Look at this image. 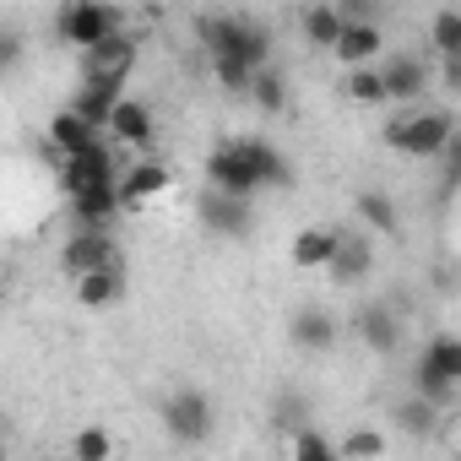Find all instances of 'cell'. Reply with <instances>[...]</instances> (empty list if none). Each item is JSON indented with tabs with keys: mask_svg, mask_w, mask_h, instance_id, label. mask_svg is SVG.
Returning a JSON list of instances; mask_svg holds the SVG:
<instances>
[{
	"mask_svg": "<svg viewBox=\"0 0 461 461\" xmlns=\"http://www.w3.org/2000/svg\"><path fill=\"white\" fill-rule=\"evenodd\" d=\"M114 174H120V147L109 136H98V141L55 158V179H60L66 195L71 190H93V185H114Z\"/></svg>",
	"mask_w": 461,
	"mask_h": 461,
	"instance_id": "cell-7",
	"label": "cell"
},
{
	"mask_svg": "<svg viewBox=\"0 0 461 461\" xmlns=\"http://www.w3.org/2000/svg\"><path fill=\"white\" fill-rule=\"evenodd\" d=\"M402 331H407V326H402V315H396L391 304H380V299H375V304H364V310L353 315V337H358L369 353H380V358L402 348Z\"/></svg>",
	"mask_w": 461,
	"mask_h": 461,
	"instance_id": "cell-17",
	"label": "cell"
},
{
	"mask_svg": "<svg viewBox=\"0 0 461 461\" xmlns=\"http://www.w3.org/2000/svg\"><path fill=\"white\" fill-rule=\"evenodd\" d=\"M195 44L206 50V60H245L250 71L272 60V33L245 12H201Z\"/></svg>",
	"mask_w": 461,
	"mask_h": 461,
	"instance_id": "cell-2",
	"label": "cell"
},
{
	"mask_svg": "<svg viewBox=\"0 0 461 461\" xmlns=\"http://www.w3.org/2000/svg\"><path fill=\"white\" fill-rule=\"evenodd\" d=\"M353 212H358V228H364L369 240H396L402 234V212H396L391 190H358Z\"/></svg>",
	"mask_w": 461,
	"mask_h": 461,
	"instance_id": "cell-20",
	"label": "cell"
},
{
	"mask_svg": "<svg viewBox=\"0 0 461 461\" xmlns=\"http://www.w3.org/2000/svg\"><path fill=\"white\" fill-rule=\"evenodd\" d=\"M283 445H288V456H299V461H337V439H331V434H321V429H315V418H310V423H299V429H288V434H283Z\"/></svg>",
	"mask_w": 461,
	"mask_h": 461,
	"instance_id": "cell-27",
	"label": "cell"
},
{
	"mask_svg": "<svg viewBox=\"0 0 461 461\" xmlns=\"http://www.w3.org/2000/svg\"><path fill=\"white\" fill-rule=\"evenodd\" d=\"M168 185H174V174H168L163 158H136V163H120V174H114V190H120V206L125 212L158 201Z\"/></svg>",
	"mask_w": 461,
	"mask_h": 461,
	"instance_id": "cell-16",
	"label": "cell"
},
{
	"mask_svg": "<svg viewBox=\"0 0 461 461\" xmlns=\"http://www.w3.org/2000/svg\"><path fill=\"white\" fill-rule=\"evenodd\" d=\"M114 28H125V12L109 6V0H60V12H55V44L60 50H87L98 39H109Z\"/></svg>",
	"mask_w": 461,
	"mask_h": 461,
	"instance_id": "cell-6",
	"label": "cell"
},
{
	"mask_svg": "<svg viewBox=\"0 0 461 461\" xmlns=\"http://www.w3.org/2000/svg\"><path fill=\"white\" fill-rule=\"evenodd\" d=\"M98 136H104V131H98L87 114H77L71 104H60V109L50 114V136H44V141H50V163H55L60 152H77V147L98 141Z\"/></svg>",
	"mask_w": 461,
	"mask_h": 461,
	"instance_id": "cell-21",
	"label": "cell"
},
{
	"mask_svg": "<svg viewBox=\"0 0 461 461\" xmlns=\"http://www.w3.org/2000/svg\"><path fill=\"white\" fill-rule=\"evenodd\" d=\"M380 66V82H385V98L391 104H423L429 98V87H434V66L423 60V55H380L375 60Z\"/></svg>",
	"mask_w": 461,
	"mask_h": 461,
	"instance_id": "cell-12",
	"label": "cell"
},
{
	"mask_svg": "<svg viewBox=\"0 0 461 461\" xmlns=\"http://www.w3.org/2000/svg\"><path fill=\"white\" fill-rule=\"evenodd\" d=\"M206 185L256 201L261 190H288L294 185V163L267 141V136H228L206 152Z\"/></svg>",
	"mask_w": 461,
	"mask_h": 461,
	"instance_id": "cell-1",
	"label": "cell"
},
{
	"mask_svg": "<svg viewBox=\"0 0 461 461\" xmlns=\"http://www.w3.org/2000/svg\"><path fill=\"white\" fill-rule=\"evenodd\" d=\"M412 396L434 402L439 412H450L461 402V337L439 331L418 348V364H412Z\"/></svg>",
	"mask_w": 461,
	"mask_h": 461,
	"instance_id": "cell-4",
	"label": "cell"
},
{
	"mask_svg": "<svg viewBox=\"0 0 461 461\" xmlns=\"http://www.w3.org/2000/svg\"><path fill=\"white\" fill-rule=\"evenodd\" d=\"M0 299H6V272H0Z\"/></svg>",
	"mask_w": 461,
	"mask_h": 461,
	"instance_id": "cell-36",
	"label": "cell"
},
{
	"mask_svg": "<svg viewBox=\"0 0 461 461\" xmlns=\"http://www.w3.org/2000/svg\"><path fill=\"white\" fill-rule=\"evenodd\" d=\"M104 136L114 141V147H131V152H152L158 147V114L141 104V98H114V109H109V120H104Z\"/></svg>",
	"mask_w": 461,
	"mask_h": 461,
	"instance_id": "cell-13",
	"label": "cell"
},
{
	"mask_svg": "<svg viewBox=\"0 0 461 461\" xmlns=\"http://www.w3.org/2000/svg\"><path fill=\"white\" fill-rule=\"evenodd\" d=\"M331 250H337V228H326V222H310V228H299V234H294V245H288V261H294L299 272H321V267L331 261Z\"/></svg>",
	"mask_w": 461,
	"mask_h": 461,
	"instance_id": "cell-23",
	"label": "cell"
},
{
	"mask_svg": "<svg viewBox=\"0 0 461 461\" xmlns=\"http://www.w3.org/2000/svg\"><path fill=\"white\" fill-rule=\"evenodd\" d=\"M195 217H201V228L212 240H250L256 234V206L245 195H228V190H212V185L201 190Z\"/></svg>",
	"mask_w": 461,
	"mask_h": 461,
	"instance_id": "cell-8",
	"label": "cell"
},
{
	"mask_svg": "<svg viewBox=\"0 0 461 461\" xmlns=\"http://www.w3.org/2000/svg\"><path fill=\"white\" fill-rule=\"evenodd\" d=\"M429 44H434V55H456L461 50V12L456 6H439L429 17Z\"/></svg>",
	"mask_w": 461,
	"mask_h": 461,
	"instance_id": "cell-29",
	"label": "cell"
},
{
	"mask_svg": "<svg viewBox=\"0 0 461 461\" xmlns=\"http://www.w3.org/2000/svg\"><path fill=\"white\" fill-rule=\"evenodd\" d=\"M434 71H439V87H445V93H461V50H456V55H439Z\"/></svg>",
	"mask_w": 461,
	"mask_h": 461,
	"instance_id": "cell-33",
	"label": "cell"
},
{
	"mask_svg": "<svg viewBox=\"0 0 461 461\" xmlns=\"http://www.w3.org/2000/svg\"><path fill=\"white\" fill-rule=\"evenodd\" d=\"M71 294L82 310H114L125 299V261L120 267H98V272H82L71 277Z\"/></svg>",
	"mask_w": 461,
	"mask_h": 461,
	"instance_id": "cell-18",
	"label": "cell"
},
{
	"mask_svg": "<svg viewBox=\"0 0 461 461\" xmlns=\"http://www.w3.org/2000/svg\"><path fill=\"white\" fill-rule=\"evenodd\" d=\"M23 50H28V39H23L12 23H0V82H6V77L23 66Z\"/></svg>",
	"mask_w": 461,
	"mask_h": 461,
	"instance_id": "cell-32",
	"label": "cell"
},
{
	"mask_svg": "<svg viewBox=\"0 0 461 461\" xmlns=\"http://www.w3.org/2000/svg\"><path fill=\"white\" fill-rule=\"evenodd\" d=\"M342 98L358 104V109H385V82H380V66H348L342 71Z\"/></svg>",
	"mask_w": 461,
	"mask_h": 461,
	"instance_id": "cell-25",
	"label": "cell"
},
{
	"mask_svg": "<svg viewBox=\"0 0 461 461\" xmlns=\"http://www.w3.org/2000/svg\"><path fill=\"white\" fill-rule=\"evenodd\" d=\"M315 412H310V396L304 391H277L272 396V429L277 434H288V429H299V423H310Z\"/></svg>",
	"mask_w": 461,
	"mask_h": 461,
	"instance_id": "cell-28",
	"label": "cell"
},
{
	"mask_svg": "<svg viewBox=\"0 0 461 461\" xmlns=\"http://www.w3.org/2000/svg\"><path fill=\"white\" fill-rule=\"evenodd\" d=\"M158 418H163V434H168L174 445H206L212 429H217V402H212L201 385H174V391L163 396Z\"/></svg>",
	"mask_w": 461,
	"mask_h": 461,
	"instance_id": "cell-5",
	"label": "cell"
},
{
	"mask_svg": "<svg viewBox=\"0 0 461 461\" xmlns=\"http://www.w3.org/2000/svg\"><path fill=\"white\" fill-rule=\"evenodd\" d=\"M369 456H385V434L380 429H348L337 439V461H369Z\"/></svg>",
	"mask_w": 461,
	"mask_h": 461,
	"instance_id": "cell-30",
	"label": "cell"
},
{
	"mask_svg": "<svg viewBox=\"0 0 461 461\" xmlns=\"http://www.w3.org/2000/svg\"><path fill=\"white\" fill-rule=\"evenodd\" d=\"M337 288H358V283H369L375 277V240L364 234V228H337V250H331V261L321 267Z\"/></svg>",
	"mask_w": 461,
	"mask_h": 461,
	"instance_id": "cell-11",
	"label": "cell"
},
{
	"mask_svg": "<svg viewBox=\"0 0 461 461\" xmlns=\"http://www.w3.org/2000/svg\"><path fill=\"white\" fill-rule=\"evenodd\" d=\"M66 206H71V217H77V228H114V217L125 212V206H120V190H114V185H93V190H71V195H66Z\"/></svg>",
	"mask_w": 461,
	"mask_h": 461,
	"instance_id": "cell-19",
	"label": "cell"
},
{
	"mask_svg": "<svg viewBox=\"0 0 461 461\" xmlns=\"http://www.w3.org/2000/svg\"><path fill=\"white\" fill-rule=\"evenodd\" d=\"M71 456H77V461H109V456H114V434L98 429V423H87V429L71 434Z\"/></svg>",
	"mask_w": 461,
	"mask_h": 461,
	"instance_id": "cell-31",
	"label": "cell"
},
{
	"mask_svg": "<svg viewBox=\"0 0 461 461\" xmlns=\"http://www.w3.org/2000/svg\"><path fill=\"white\" fill-rule=\"evenodd\" d=\"M136 55H141V44H136L125 28H114L109 39H98V44H87V50L77 55V77H109V82H131V71H136Z\"/></svg>",
	"mask_w": 461,
	"mask_h": 461,
	"instance_id": "cell-10",
	"label": "cell"
},
{
	"mask_svg": "<svg viewBox=\"0 0 461 461\" xmlns=\"http://www.w3.org/2000/svg\"><path fill=\"white\" fill-rule=\"evenodd\" d=\"M342 71L348 66H375L380 55H385V28L375 23V17H342V28H337V39H331V50H326Z\"/></svg>",
	"mask_w": 461,
	"mask_h": 461,
	"instance_id": "cell-14",
	"label": "cell"
},
{
	"mask_svg": "<svg viewBox=\"0 0 461 461\" xmlns=\"http://www.w3.org/2000/svg\"><path fill=\"white\" fill-rule=\"evenodd\" d=\"M12 450V429H6V418H0V456Z\"/></svg>",
	"mask_w": 461,
	"mask_h": 461,
	"instance_id": "cell-35",
	"label": "cell"
},
{
	"mask_svg": "<svg viewBox=\"0 0 461 461\" xmlns=\"http://www.w3.org/2000/svg\"><path fill=\"white\" fill-rule=\"evenodd\" d=\"M337 342H342V315H337V310H326V304H304V310L288 315V348L321 358V353H331Z\"/></svg>",
	"mask_w": 461,
	"mask_h": 461,
	"instance_id": "cell-15",
	"label": "cell"
},
{
	"mask_svg": "<svg viewBox=\"0 0 461 461\" xmlns=\"http://www.w3.org/2000/svg\"><path fill=\"white\" fill-rule=\"evenodd\" d=\"M337 28H342V12L331 6V0H310V6L299 12V33H304L310 50H331Z\"/></svg>",
	"mask_w": 461,
	"mask_h": 461,
	"instance_id": "cell-26",
	"label": "cell"
},
{
	"mask_svg": "<svg viewBox=\"0 0 461 461\" xmlns=\"http://www.w3.org/2000/svg\"><path fill=\"white\" fill-rule=\"evenodd\" d=\"M391 423L402 429V434H412V439H434L439 429H445V412L434 407V402H423V396H402L396 407H391Z\"/></svg>",
	"mask_w": 461,
	"mask_h": 461,
	"instance_id": "cell-24",
	"label": "cell"
},
{
	"mask_svg": "<svg viewBox=\"0 0 461 461\" xmlns=\"http://www.w3.org/2000/svg\"><path fill=\"white\" fill-rule=\"evenodd\" d=\"M245 104H256L261 114H288V109H294V87H288V71H277L272 60H267V66H256Z\"/></svg>",
	"mask_w": 461,
	"mask_h": 461,
	"instance_id": "cell-22",
	"label": "cell"
},
{
	"mask_svg": "<svg viewBox=\"0 0 461 461\" xmlns=\"http://www.w3.org/2000/svg\"><path fill=\"white\" fill-rule=\"evenodd\" d=\"M331 6H337L342 17H375V6H380V0H331Z\"/></svg>",
	"mask_w": 461,
	"mask_h": 461,
	"instance_id": "cell-34",
	"label": "cell"
},
{
	"mask_svg": "<svg viewBox=\"0 0 461 461\" xmlns=\"http://www.w3.org/2000/svg\"><path fill=\"white\" fill-rule=\"evenodd\" d=\"M380 141L402 158H439L456 141V120L450 109H429V104H396V114H385Z\"/></svg>",
	"mask_w": 461,
	"mask_h": 461,
	"instance_id": "cell-3",
	"label": "cell"
},
{
	"mask_svg": "<svg viewBox=\"0 0 461 461\" xmlns=\"http://www.w3.org/2000/svg\"><path fill=\"white\" fill-rule=\"evenodd\" d=\"M120 240L114 228H77V234L60 245V272L66 277H82V272H98V267H120Z\"/></svg>",
	"mask_w": 461,
	"mask_h": 461,
	"instance_id": "cell-9",
	"label": "cell"
}]
</instances>
